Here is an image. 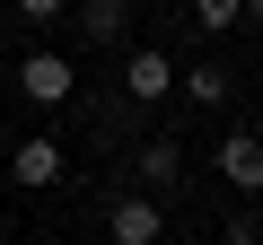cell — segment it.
<instances>
[{"label":"cell","mask_w":263,"mask_h":245,"mask_svg":"<svg viewBox=\"0 0 263 245\" xmlns=\"http://www.w3.org/2000/svg\"><path fill=\"white\" fill-rule=\"evenodd\" d=\"M141 175H149V193H167V184L184 175V149H176L167 132H158V140H141Z\"/></svg>","instance_id":"52a82bcc"},{"label":"cell","mask_w":263,"mask_h":245,"mask_svg":"<svg viewBox=\"0 0 263 245\" xmlns=\"http://www.w3.org/2000/svg\"><path fill=\"white\" fill-rule=\"evenodd\" d=\"M0 175H9L18 193H53V184H62V140H44V132L18 140L9 158H0Z\"/></svg>","instance_id":"3957f363"},{"label":"cell","mask_w":263,"mask_h":245,"mask_svg":"<svg viewBox=\"0 0 263 245\" xmlns=\"http://www.w3.org/2000/svg\"><path fill=\"white\" fill-rule=\"evenodd\" d=\"M219 175L237 193H263V132H228L219 140Z\"/></svg>","instance_id":"5b68a950"},{"label":"cell","mask_w":263,"mask_h":245,"mask_svg":"<svg viewBox=\"0 0 263 245\" xmlns=\"http://www.w3.org/2000/svg\"><path fill=\"white\" fill-rule=\"evenodd\" d=\"M176 88H184L193 105H228V70H219V62H193V70H184Z\"/></svg>","instance_id":"ba28073f"},{"label":"cell","mask_w":263,"mask_h":245,"mask_svg":"<svg viewBox=\"0 0 263 245\" xmlns=\"http://www.w3.org/2000/svg\"><path fill=\"white\" fill-rule=\"evenodd\" d=\"M193 27H202V35H228V27H246V0H193Z\"/></svg>","instance_id":"9c48e42d"},{"label":"cell","mask_w":263,"mask_h":245,"mask_svg":"<svg viewBox=\"0 0 263 245\" xmlns=\"http://www.w3.org/2000/svg\"><path fill=\"white\" fill-rule=\"evenodd\" d=\"M0 184H9V175H0Z\"/></svg>","instance_id":"4fadbf2b"},{"label":"cell","mask_w":263,"mask_h":245,"mask_svg":"<svg viewBox=\"0 0 263 245\" xmlns=\"http://www.w3.org/2000/svg\"><path fill=\"white\" fill-rule=\"evenodd\" d=\"M123 27H132V0H79V35L88 44H123Z\"/></svg>","instance_id":"8992f818"},{"label":"cell","mask_w":263,"mask_h":245,"mask_svg":"<svg viewBox=\"0 0 263 245\" xmlns=\"http://www.w3.org/2000/svg\"><path fill=\"white\" fill-rule=\"evenodd\" d=\"M18 96H35V105H70V96H79L70 53H27V62H18Z\"/></svg>","instance_id":"277c9868"},{"label":"cell","mask_w":263,"mask_h":245,"mask_svg":"<svg viewBox=\"0 0 263 245\" xmlns=\"http://www.w3.org/2000/svg\"><path fill=\"white\" fill-rule=\"evenodd\" d=\"M176 79H184V62H167L158 44H149V53H123V96H132V105H167Z\"/></svg>","instance_id":"7a4b0ae2"},{"label":"cell","mask_w":263,"mask_h":245,"mask_svg":"<svg viewBox=\"0 0 263 245\" xmlns=\"http://www.w3.org/2000/svg\"><path fill=\"white\" fill-rule=\"evenodd\" d=\"M219 245H254V210H228V228H219Z\"/></svg>","instance_id":"30bf717a"},{"label":"cell","mask_w":263,"mask_h":245,"mask_svg":"<svg viewBox=\"0 0 263 245\" xmlns=\"http://www.w3.org/2000/svg\"><path fill=\"white\" fill-rule=\"evenodd\" d=\"M18 18H62V0H18Z\"/></svg>","instance_id":"8fae6325"},{"label":"cell","mask_w":263,"mask_h":245,"mask_svg":"<svg viewBox=\"0 0 263 245\" xmlns=\"http://www.w3.org/2000/svg\"><path fill=\"white\" fill-rule=\"evenodd\" d=\"M246 27H263V0H246Z\"/></svg>","instance_id":"7c38bea8"},{"label":"cell","mask_w":263,"mask_h":245,"mask_svg":"<svg viewBox=\"0 0 263 245\" xmlns=\"http://www.w3.org/2000/svg\"><path fill=\"white\" fill-rule=\"evenodd\" d=\"M105 236H114V245H158V236H167L158 193H114V201H105Z\"/></svg>","instance_id":"6da1fadb"}]
</instances>
